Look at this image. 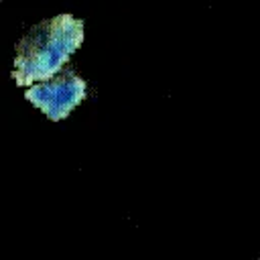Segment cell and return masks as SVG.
Instances as JSON below:
<instances>
[{"instance_id":"obj_2","label":"cell","mask_w":260,"mask_h":260,"mask_svg":"<svg viewBox=\"0 0 260 260\" xmlns=\"http://www.w3.org/2000/svg\"><path fill=\"white\" fill-rule=\"evenodd\" d=\"M24 98L49 120H63L85 98V81L73 71H59L45 81L32 83Z\"/></svg>"},{"instance_id":"obj_1","label":"cell","mask_w":260,"mask_h":260,"mask_svg":"<svg viewBox=\"0 0 260 260\" xmlns=\"http://www.w3.org/2000/svg\"><path fill=\"white\" fill-rule=\"evenodd\" d=\"M83 41V20L59 14L30 28L16 47L12 77L16 85H32L59 73Z\"/></svg>"}]
</instances>
